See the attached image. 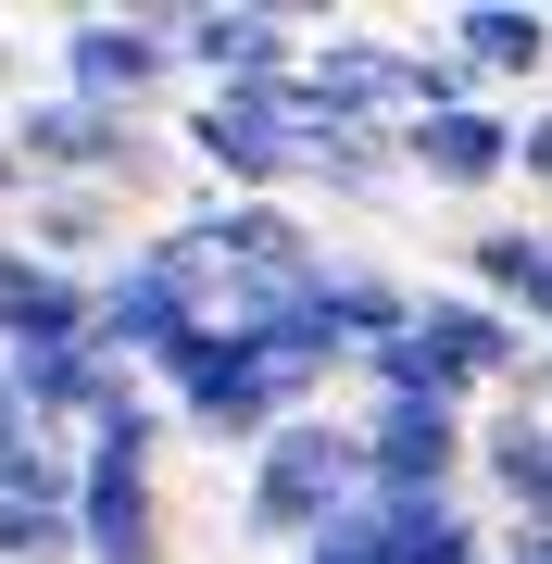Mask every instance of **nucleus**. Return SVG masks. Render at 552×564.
Here are the masks:
<instances>
[{"label": "nucleus", "instance_id": "obj_11", "mask_svg": "<svg viewBox=\"0 0 552 564\" xmlns=\"http://www.w3.org/2000/svg\"><path fill=\"white\" fill-rule=\"evenodd\" d=\"M101 326V289L39 263L25 239H0V364H39V351H76Z\"/></svg>", "mask_w": 552, "mask_h": 564}, {"label": "nucleus", "instance_id": "obj_8", "mask_svg": "<svg viewBox=\"0 0 552 564\" xmlns=\"http://www.w3.org/2000/svg\"><path fill=\"white\" fill-rule=\"evenodd\" d=\"M302 13H264V0H202V13H176V63L202 88H289L302 76Z\"/></svg>", "mask_w": 552, "mask_h": 564}, {"label": "nucleus", "instance_id": "obj_13", "mask_svg": "<svg viewBox=\"0 0 552 564\" xmlns=\"http://www.w3.org/2000/svg\"><path fill=\"white\" fill-rule=\"evenodd\" d=\"M402 176L452 188V202L502 188V176H515V113H502V101H465V113H427V126H402Z\"/></svg>", "mask_w": 552, "mask_h": 564}, {"label": "nucleus", "instance_id": "obj_25", "mask_svg": "<svg viewBox=\"0 0 552 564\" xmlns=\"http://www.w3.org/2000/svg\"><path fill=\"white\" fill-rule=\"evenodd\" d=\"M490 564H552V527H502V540H490Z\"/></svg>", "mask_w": 552, "mask_h": 564}, {"label": "nucleus", "instance_id": "obj_19", "mask_svg": "<svg viewBox=\"0 0 552 564\" xmlns=\"http://www.w3.org/2000/svg\"><path fill=\"white\" fill-rule=\"evenodd\" d=\"M389 188H402L389 126H314L302 139V202H389Z\"/></svg>", "mask_w": 552, "mask_h": 564}, {"label": "nucleus", "instance_id": "obj_14", "mask_svg": "<svg viewBox=\"0 0 552 564\" xmlns=\"http://www.w3.org/2000/svg\"><path fill=\"white\" fill-rule=\"evenodd\" d=\"M25 251L101 289L113 263L139 251V226H126V202H113V188H25Z\"/></svg>", "mask_w": 552, "mask_h": 564}, {"label": "nucleus", "instance_id": "obj_24", "mask_svg": "<svg viewBox=\"0 0 552 564\" xmlns=\"http://www.w3.org/2000/svg\"><path fill=\"white\" fill-rule=\"evenodd\" d=\"M25 440H51V426L25 414V389H13V364H0V452H25Z\"/></svg>", "mask_w": 552, "mask_h": 564}, {"label": "nucleus", "instance_id": "obj_7", "mask_svg": "<svg viewBox=\"0 0 552 564\" xmlns=\"http://www.w3.org/2000/svg\"><path fill=\"white\" fill-rule=\"evenodd\" d=\"M351 426H365V489L377 502H465L477 414H452V402H351Z\"/></svg>", "mask_w": 552, "mask_h": 564}, {"label": "nucleus", "instance_id": "obj_18", "mask_svg": "<svg viewBox=\"0 0 552 564\" xmlns=\"http://www.w3.org/2000/svg\"><path fill=\"white\" fill-rule=\"evenodd\" d=\"M414 302H427V289H402L389 263H339V251L314 263V314H327V339H339L351 364L402 339V326H414Z\"/></svg>", "mask_w": 552, "mask_h": 564}, {"label": "nucleus", "instance_id": "obj_6", "mask_svg": "<svg viewBox=\"0 0 552 564\" xmlns=\"http://www.w3.org/2000/svg\"><path fill=\"white\" fill-rule=\"evenodd\" d=\"M51 63H63L51 88H76L101 113H164V88L188 76L176 63V13H63Z\"/></svg>", "mask_w": 552, "mask_h": 564}, {"label": "nucleus", "instance_id": "obj_10", "mask_svg": "<svg viewBox=\"0 0 552 564\" xmlns=\"http://www.w3.org/2000/svg\"><path fill=\"white\" fill-rule=\"evenodd\" d=\"M76 440L0 452V564H76Z\"/></svg>", "mask_w": 552, "mask_h": 564}, {"label": "nucleus", "instance_id": "obj_28", "mask_svg": "<svg viewBox=\"0 0 552 564\" xmlns=\"http://www.w3.org/2000/svg\"><path fill=\"white\" fill-rule=\"evenodd\" d=\"M0 76H13V51H0Z\"/></svg>", "mask_w": 552, "mask_h": 564}, {"label": "nucleus", "instance_id": "obj_17", "mask_svg": "<svg viewBox=\"0 0 552 564\" xmlns=\"http://www.w3.org/2000/svg\"><path fill=\"white\" fill-rule=\"evenodd\" d=\"M465 289L490 314H515V326H540L552 314V226H528V214H490L465 239Z\"/></svg>", "mask_w": 552, "mask_h": 564}, {"label": "nucleus", "instance_id": "obj_20", "mask_svg": "<svg viewBox=\"0 0 552 564\" xmlns=\"http://www.w3.org/2000/svg\"><path fill=\"white\" fill-rule=\"evenodd\" d=\"M13 389H25V414H39L51 440H76V426H88V414H101L113 389H126V364H113L101 339H76V351H39V364H13Z\"/></svg>", "mask_w": 552, "mask_h": 564}, {"label": "nucleus", "instance_id": "obj_26", "mask_svg": "<svg viewBox=\"0 0 552 564\" xmlns=\"http://www.w3.org/2000/svg\"><path fill=\"white\" fill-rule=\"evenodd\" d=\"M25 202V163H13V139H0V214H13Z\"/></svg>", "mask_w": 552, "mask_h": 564}, {"label": "nucleus", "instance_id": "obj_1", "mask_svg": "<svg viewBox=\"0 0 552 564\" xmlns=\"http://www.w3.org/2000/svg\"><path fill=\"white\" fill-rule=\"evenodd\" d=\"M528 351H540V339H528L515 314H490L477 289H427L402 339L351 364V402H452V414H477L490 389L528 377Z\"/></svg>", "mask_w": 552, "mask_h": 564}, {"label": "nucleus", "instance_id": "obj_9", "mask_svg": "<svg viewBox=\"0 0 552 564\" xmlns=\"http://www.w3.org/2000/svg\"><path fill=\"white\" fill-rule=\"evenodd\" d=\"M202 326H214V314H202V289H176L151 251H126L113 276H101V326H88V339H101L126 377H164V364L202 339Z\"/></svg>", "mask_w": 552, "mask_h": 564}, {"label": "nucleus", "instance_id": "obj_23", "mask_svg": "<svg viewBox=\"0 0 552 564\" xmlns=\"http://www.w3.org/2000/svg\"><path fill=\"white\" fill-rule=\"evenodd\" d=\"M515 188H540V202H552V101L515 113Z\"/></svg>", "mask_w": 552, "mask_h": 564}, {"label": "nucleus", "instance_id": "obj_16", "mask_svg": "<svg viewBox=\"0 0 552 564\" xmlns=\"http://www.w3.org/2000/svg\"><path fill=\"white\" fill-rule=\"evenodd\" d=\"M440 51L477 88H540L552 76V13H528V0H465V13H440Z\"/></svg>", "mask_w": 552, "mask_h": 564}, {"label": "nucleus", "instance_id": "obj_15", "mask_svg": "<svg viewBox=\"0 0 552 564\" xmlns=\"http://www.w3.org/2000/svg\"><path fill=\"white\" fill-rule=\"evenodd\" d=\"M477 502L490 527H552V414H477Z\"/></svg>", "mask_w": 552, "mask_h": 564}, {"label": "nucleus", "instance_id": "obj_21", "mask_svg": "<svg viewBox=\"0 0 552 564\" xmlns=\"http://www.w3.org/2000/svg\"><path fill=\"white\" fill-rule=\"evenodd\" d=\"M164 440H176V414H164V389L151 377H126L101 414L76 426V464H151V477H164Z\"/></svg>", "mask_w": 552, "mask_h": 564}, {"label": "nucleus", "instance_id": "obj_12", "mask_svg": "<svg viewBox=\"0 0 552 564\" xmlns=\"http://www.w3.org/2000/svg\"><path fill=\"white\" fill-rule=\"evenodd\" d=\"M76 564H176L151 464H88L76 477Z\"/></svg>", "mask_w": 552, "mask_h": 564}, {"label": "nucleus", "instance_id": "obj_3", "mask_svg": "<svg viewBox=\"0 0 552 564\" xmlns=\"http://www.w3.org/2000/svg\"><path fill=\"white\" fill-rule=\"evenodd\" d=\"M151 389H164V414L188 426V440H214V452H239V464L264 452L289 414H314V402H327V389H314L302 364H277V351L226 339V326H202V339H188V351H176Z\"/></svg>", "mask_w": 552, "mask_h": 564}, {"label": "nucleus", "instance_id": "obj_22", "mask_svg": "<svg viewBox=\"0 0 552 564\" xmlns=\"http://www.w3.org/2000/svg\"><path fill=\"white\" fill-rule=\"evenodd\" d=\"M302 564H389V540H377V514L351 502V514H339V527H327V540H314Z\"/></svg>", "mask_w": 552, "mask_h": 564}, {"label": "nucleus", "instance_id": "obj_4", "mask_svg": "<svg viewBox=\"0 0 552 564\" xmlns=\"http://www.w3.org/2000/svg\"><path fill=\"white\" fill-rule=\"evenodd\" d=\"M0 139H13L25 188H151V163H164V139H151V113H101L76 101V88H51V101H13L0 113Z\"/></svg>", "mask_w": 552, "mask_h": 564}, {"label": "nucleus", "instance_id": "obj_5", "mask_svg": "<svg viewBox=\"0 0 552 564\" xmlns=\"http://www.w3.org/2000/svg\"><path fill=\"white\" fill-rule=\"evenodd\" d=\"M176 139H188V163H202L226 202H302V126H289V88H202Z\"/></svg>", "mask_w": 552, "mask_h": 564}, {"label": "nucleus", "instance_id": "obj_27", "mask_svg": "<svg viewBox=\"0 0 552 564\" xmlns=\"http://www.w3.org/2000/svg\"><path fill=\"white\" fill-rule=\"evenodd\" d=\"M528 339H540V351H552V314H540V326H528Z\"/></svg>", "mask_w": 552, "mask_h": 564}, {"label": "nucleus", "instance_id": "obj_2", "mask_svg": "<svg viewBox=\"0 0 552 564\" xmlns=\"http://www.w3.org/2000/svg\"><path fill=\"white\" fill-rule=\"evenodd\" d=\"M351 502H365V426L327 414V402L289 414L277 440L239 464V540H264V552H289V564L327 540Z\"/></svg>", "mask_w": 552, "mask_h": 564}]
</instances>
